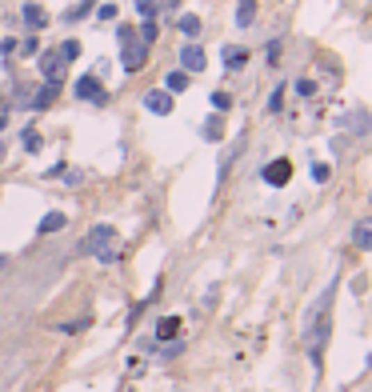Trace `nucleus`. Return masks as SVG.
<instances>
[{"mask_svg":"<svg viewBox=\"0 0 372 392\" xmlns=\"http://www.w3.org/2000/svg\"><path fill=\"white\" fill-rule=\"evenodd\" d=\"M332 300H337V280L321 293V300L312 304V312H308V320H305L308 360H312V368H316V380H321V373H324V348L332 341Z\"/></svg>","mask_w":372,"mask_h":392,"instance_id":"obj_1","label":"nucleus"},{"mask_svg":"<svg viewBox=\"0 0 372 392\" xmlns=\"http://www.w3.org/2000/svg\"><path fill=\"white\" fill-rule=\"evenodd\" d=\"M116 40H120V65H124V72H140L148 65V44L136 36V28L132 24H120L116 28Z\"/></svg>","mask_w":372,"mask_h":392,"instance_id":"obj_2","label":"nucleus"},{"mask_svg":"<svg viewBox=\"0 0 372 392\" xmlns=\"http://www.w3.org/2000/svg\"><path fill=\"white\" fill-rule=\"evenodd\" d=\"M81 252L84 256H97L100 264H113L116 261V232H113V224H92L88 236H84Z\"/></svg>","mask_w":372,"mask_h":392,"instance_id":"obj_3","label":"nucleus"},{"mask_svg":"<svg viewBox=\"0 0 372 392\" xmlns=\"http://www.w3.org/2000/svg\"><path fill=\"white\" fill-rule=\"evenodd\" d=\"M72 97L84 100V104L104 108V104H108V88H104V81H100L97 72H84V76H76V84H72Z\"/></svg>","mask_w":372,"mask_h":392,"instance_id":"obj_4","label":"nucleus"},{"mask_svg":"<svg viewBox=\"0 0 372 392\" xmlns=\"http://www.w3.org/2000/svg\"><path fill=\"white\" fill-rule=\"evenodd\" d=\"M36 65H40V76H45V84H56V88H60V84H65V56H60V52L56 49H49V52H40V56H36Z\"/></svg>","mask_w":372,"mask_h":392,"instance_id":"obj_5","label":"nucleus"},{"mask_svg":"<svg viewBox=\"0 0 372 392\" xmlns=\"http://www.w3.org/2000/svg\"><path fill=\"white\" fill-rule=\"evenodd\" d=\"M260 177H264V184H273V188H284L292 180V161L289 156H276V161H268L260 168Z\"/></svg>","mask_w":372,"mask_h":392,"instance_id":"obj_6","label":"nucleus"},{"mask_svg":"<svg viewBox=\"0 0 372 392\" xmlns=\"http://www.w3.org/2000/svg\"><path fill=\"white\" fill-rule=\"evenodd\" d=\"M204 65H209V52L200 49L196 40H188V44L180 49V68H184V72L193 76V72H204Z\"/></svg>","mask_w":372,"mask_h":392,"instance_id":"obj_7","label":"nucleus"},{"mask_svg":"<svg viewBox=\"0 0 372 392\" xmlns=\"http://www.w3.org/2000/svg\"><path fill=\"white\" fill-rule=\"evenodd\" d=\"M348 240H353L356 252H372V216H360L348 232Z\"/></svg>","mask_w":372,"mask_h":392,"instance_id":"obj_8","label":"nucleus"},{"mask_svg":"<svg viewBox=\"0 0 372 392\" xmlns=\"http://www.w3.org/2000/svg\"><path fill=\"white\" fill-rule=\"evenodd\" d=\"M20 17H24V24H29V33L49 28V13H45V4H36V0H29V4L20 8Z\"/></svg>","mask_w":372,"mask_h":392,"instance_id":"obj_9","label":"nucleus"},{"mask_svg":"<svg viewBox=\"0 0 372 392\" xmlns=\"http://www.w3.org/2000/svg\"><path fill=\"white\" fill-rule=\"evenodd\" d=\"M145 108L152 116H168L172 113V92H164V88H152V92H145Z\"/></svg>","mask_w":372,"mask_h":392,"instance_id":"obj_10","label":"nucleus"},{"mask_svg":"<svg viewBox=\"0 0 372 392\" xmlns=\"http://www.w3.org/2000/svg\"><path fill=\"white\" fill-rule=\"evenodd\" d=\"M152 341H156V344L180 341V316H161V320H156V328H152Z\"/></svg>","mask_w":372,"mask_h":392,"instance_id":"obj_11","label":"nucleus"},{"mask_svg":"<svg viewBox=\"0 0 372 392\" xmlns=\"http://www.w3.org/2000/svg\"><path fill=\"white\" fill-rule=\"evenodd\" d=\"M56 92H60L56 84H40V88L33 92V100H29V113H45V108H52V100H56Z\"/></svg>","mask_w":372,"mask_h":392,"instance_id":"obj_12","label":"nucleus"},{"mask_svg":"<svg viewBox=\"0 0 372 392\" xmlns=\"http://www.w3.org/2000/svg\"><path fill=\"white\" fill-rule=\"evenodd\" d=\"M200 136H204V140H212V145H216V140H225V116H220V113L209 116V120L200 124Z\"/></svg>","mask_w":372,"mask_h":392,"instance_id":"obj_13","label":"nucleus"},{"mask_svg":"<svg viewBox=\"0 0 372 392\" xmlns=\"http://www.w3.org/2000/svg\"><path fill=\"white\" fill-rule=\"evenodd\" d=\"M65 224H68L65 213H49L45 220H40V224H36V232H40V236H52V232H60Z\"/></svg>","mask_w":372,"mask_h":392,"instance_id":"obj_14","label":"nucleus"},{"mask_svg":"<svg viewBox=\"0 0 372 392\" xmlns=\"http://www.w3.org/2000/svg\"><path fill=\"white\" fill-rule=\"evenodd\" d=\"M188 81H193V76H188L184 68H177V72H168V76H164V92H172V97H177V92L188 88Z\"/></svg>","mask_w":372,"mask_h":392,"instance_id":"obj_15","label":"nucleus"},{"mask_svg":"<svg viewBox=\"0 0 372 392\" xmlns=\"http://www.w3.org/2000/svg\"><path fill=\"white\" fill-rule=\"evenodd\" d=\"M252 20H257V0H241L236 4V28H252Z\"/></svg>","mask_w":372,"mask_h":392,"instance_id":"obj_16","label":"nucleus"},{"mask_svg":"<svg viewBox=\"0 0 372 392\" xmlns=\"http://www.w3.org/2000/svg\"><path fill=\"white\" fill-rule=\"evenodd\" d=\"M248 65V49H236V44H228L225 49V68L228 72H236V68Z\"/></svg>","mask_w":372,"mask_h":392,"instance_id":"obj_17","label":"nucleus"},{"mask_svg":"<svg viewBox=\"0 0 372 392\" xmlns=\"http://www.w3.org/2000/svg\"><path fill=\"white\" fill-rule=\"evenodd\" d=\"M177 28L184 36H188V40H196V36H200V28H204V24H200V17H196V13H184V17L177 20Z\"/></svg>","mask_w":372,"mask_h":392,"instance_id":"obj_18","label":"nucleus"},{"mask_svg":"<svg viewBox=\"0 0 372 392\" xmlns=\"http://www.w3.org/2000/svg\"><path fill=\"white\" fill-rule=\"evenodd\" d=\"M60 56H65V65H72V60H76V56H81V40H65V44H60Z\"/></svg>","mask_w":372,"mask_h":392,"instance_id":"obj_19","label":"nucleus"},{"mask_svg":"<svg viewBox=\"0 0 372 392\" xmlns=\"http://www.w3.org/2000/svg\"><path fill=\"white\" fill-rule=\"evenodd\" d=\"M156 8H161V0H136V13L145 20H156Z\"/></svg>","mask_w":372,"mask_h":392,"instance_id":"obj_20","label":"nucleus"},{"mask_svg":"<svg viewBox=\"0 0 372 392\" xmlns=\"http://www.w3.org/2000/svg\"><path fill=\"white\" fill-rule=\"evenodd\" d=\"M92 4H97V0H81L76 8H68V13H65V20H68V24H76V20H81L84 13H88V8H92Z\"/></svg>","mask_w":372,"mask_h":392,"instance_id":"obj_21","label":"nucleus"},{"mask_svg":"<svg viewBox=\"0 0 372 392\" xmlns=\"http://www.w3.org/2000/svg\"><path fill=\"white\" fill-rule=\"evenodd\" d=\"M280 108H284V84H280V88H273V97H268V113H280Z\"/></svg>","mask_w":372,"mask_h":392,"instance_id":"obj_22","label":"nucleus"},{"mask_svg":"<svg viewBox=\"0 0 372 392\" xmlns=\"http://www.w3.org/2000/svg\"><path fill=\"white\" fill-rule=\"evenodd\" d=\"M353 132H356V136H364V132H369V113H360V108L353 113Z\"/></svg>","mask_w":372,"mask_h":392,"instance_id":"obj_23","label":"nucleus"},{"mask_svg":"<svg viewBox=\"0 0 372 392\" xmlns=\"http://www.w3.org/2000/svg\"><path fill=\"white\" fill-rule=\"evenodd\" d=\"M24 152H40V132L24 129Z\"/></svg>","mask_w":372,"mask_h":392,"instance_id":"obj_24","label":"nucleus"},{"mask_svg":"<svg viewBox=\"0 0 372 392\" xmlns=\"http://www.w3.org/2000/svg\"><path fill=\"white\" fill-rule=\"evenodd\" d=\"M212 108H216V113H228V108H232V97H228V92H212Z\"/></svg>","mask_w":372,"mask_h":392,"instance_id":"obj_25","label":"nucleus"},{"mask_svg":"<svg viewBox=\"0 0 372 392\" xmlns=\"http://www.w3.org/2000/svg\"><path fill=\"white\" fill-rule=\"evenodd\" d=\"M140 40H145V44H152V40H156V20H145V24H140Z\"/></svg>","mask_w":372,"mask_h":392,"instance_id":"obj_26","label":"nucleus"},{"mask_svg":"<svg viewBox=\"0 0 372 392\" xmlns=\"http://www.w3.org/2000/svg\"><path fill=\"white\" fill-rule=\"evenodd\" d=\"M264 60H268V65H280V40H268V49H264Z\"/></svg>","mask_w":372,"mask_h":392,"instance_id":"obj_27","label":"nucleus"},{"mask_svg":"<svg viewBox=\"0 0 372 392\" xmlns=\"http://www.w3.org/2000/svg\"><path fill=\"white\" fill-rule=\"evenodd\" d=\"M97 20H104V24L116 20V4H97Z\"/></svg>","mask_w":372,"mask_h":392,"instance_id":"obj_28","label":"nucleus"},{"mask_svg":"<svg viewBox=\"0 0 372 392\" xmlns=\"http://www.w3.org/2000/svg\"><path fill=\"white\" fill-rule=\"evenodd\" d=\"M328 177H332V168H328V164H312V180H316V184H324Z\"/></svg>","mask_w":372,"mask_h":392,"instance_id":"obj_29","label":"nucleus"},{"mask_svg":"<svg viewBox=\"0 0 372 392\" xmlns=\"http://www.w3.org/2000/svg\"><path fill=\"white\" fill-rule=\"evenodd\" d=\"M17 49H20V40H17V36H8V40H0V56H13Z\"/></svg>","mask_w":372,"mask_h":392,"instance_id":"obj_30","label":"nucleus"},{"mask_svg":"<svg viewBox=\"0 0 372 392\" xmlns=\"http://www.w3.org/2000/svg\"><path fill=\"white\" fill-rule=\"evenodd\" d=\"M296 92L300 97H316V81H296Z\"/></svg>","mask_w":372,"mask_h":392,"instance_id":"obj_31","label":"nucleus"},{"mask_svg":"<svg viewBox=\"0 0 372 392\" xmlns=\"http://www.w3.org/2000/svg\"><path fill=\"white\" fill-rule=\"evenodd\" d=\"M20 49H24V56H40V44H36V36H29Z\"/></svg>","mask_w":372,"mask_h":392,"instance_id":"obj_32","label":"nucleus"},{"mask_svg":"<svg viewBox=\"0 0 372 392\" xmlns=\"http://www.w3.org/2000/svg\"><path fill=\"white\" fill-rule=\"evenodd\" d=\"M8 129V108H0V132Z\"/></svg>","mask_w":372,"mask_h":392,"instance_id":"obj_33","label":"nucleus"},{"mask_svg":"<svg viewBox=\"0 0 372 392\" xmlns=\"http://www.w3.org/2000/svg\"><path fill=\"white\" fill-rule=\"evenodd\" d=\"M4 268H8V256H4V252H0V272H4Z\"/></svg>","mask_w":372,"mask_h":392,"instance_id":"obj_34","label":"nucleus"},{"mask_svg":"<svg viewBox=\"0 0 372 392\" xmlns=\"http://www.w3.org/2000/svg\"><path fill=\"white\" fill-rule=\"evenodd\" d=\"M0 164H4V145H0Z\"/></svg>","mask_w":372,"mask_h":392,"instance_id":"obj_35","label":"nucleus"},{"mask_svg":"<svg viewBox=\"0 0 372 392\" xmlns=\"http://www.w3.org/2000/svg\"><path fill=\"white\" fill-rule=\"evenodd\" d=\"M369 373H372V357H369Z\"/></svg>","mask_w":372,"mask_h":392,"instance_id":"obj_36","label":"nucleus"}]
</instances>
